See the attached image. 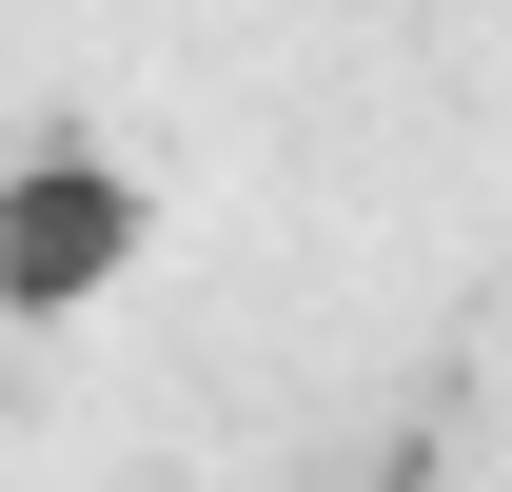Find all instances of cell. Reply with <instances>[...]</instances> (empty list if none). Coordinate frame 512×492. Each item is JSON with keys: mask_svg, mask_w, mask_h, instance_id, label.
<instances>
[{"mask_svg": "<svg viewBox=\"0 0 512 492\" xmlns=\"http://www.w3.org/2000/svg\"><path fill=\"white\" fill-rule=\"evenodd\" d=\"M138 237H158V197H138L119 138H20V158H0V335L99 315L138 276Z\"/></svg>", "mask_w": 512, "mask_h": 492, "instance_id": "6da1fadb", "label": "cell"}]
</instances>
